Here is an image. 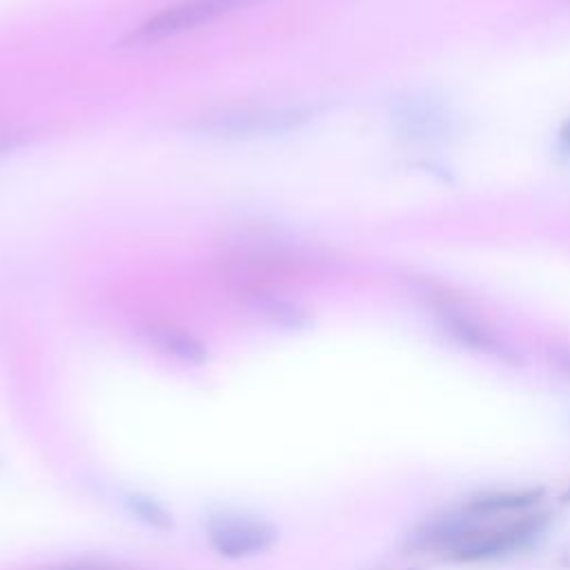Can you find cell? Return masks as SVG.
<instances>
[{"label":"cell","mask_w":570,"mask_h":570,"mask_svg":"<svg viewBox=\"0 0 570 570\" xmlns=\"http://www.w3.org/2000/svg\"><path fill=\"white\" fill-rule=\"evenodd\" d=\"M316 118V105H238L198 116L189 131L200 138L252 140L296 131Z\"/></svg>","instance_id":"6da1fadb"},{"label":"cell","mask_w":570,"mask_h":570,"mask_svg":"<svg viewBox=\"0 0 570 570\" xmlns=\"http://www.w3.org/2000/svg\"><path fill=\"white\" fill-rule=\"evenodd\" d=\"M548 528V514L523 512L510 521L485 525L483 521L474 532L461 541L445 559L452 563H488L505 559L532 548Z\"/></svg>","instance_id":"7a4b0ae2"},{"label":"cell","mask_w":570,"mask_h":570,"mask_svg":"<svg viewBox=\"0 0 570 570\" xmlns=\"http://www.w3.org/2000/svg\"><path fill=\"white\" fill-rule=\"evenodd\" d=\"M256 2H263V0H183L142 20L122 38V45L160 42V40L180 36L185 31H191L200 24H209L223 16H229Z\"/></svg>","instance_id":"3957f363"},{"label":"cell","mask_w":570,"mask_h":570,"mask_svg":"<svg viewBox=\"0 0 570 570\" xmlns=\"http://www.w3.org/2000/svg\"><path fill=\"white\" fill-rule=\"evenodd\" d=\"M209 546L229 559L254 557L276 541V528L263 519L243 514H218L205 523Z\"/></svg>","instance_id":"277c9868"},{"label":"cell","mask_w":570,"mask_h":570,"mask_svg":"<svg viewBox=\"0 0 570 570\" xmlns=\"http://www.w3.org/2000/svg\"><path fill=\"white\" fill-rule=\"evenodd\" d=\"M481 521L463 508L425 517L405 534L403 548L412 554H441L445 559Z\"/></svg>","instance_id":"5b68a950"},{"label":"cell","mask_w":570,"mask_h":570,"mask_svg":"<svg viewBox=\"0 0 570 570\" xmlns=\"http://www.w3.org/2000/svg\"><path fill=\"white\" fill-rule=\"evenodd\" d=\"M434 316L443 332H448L459 345L494 356H503L508 352V347L494 336L490 327H485L479 318L470 316L465 309H459L456 305L439 301L434 303Z\"/></svg>","instance_id":"8992f818"},{"label":"cell","mask_w":570,"mask_h":570,"mask_svg":"<svg viewBox=\"0 0 570 570\" xmlns=\"http://www.w3.org/2000/svg\"><path fill=\"white\" fill-rule=\"evenodd\" d=\"M543 499V488H510V490H485L472 494L463 501V510L479 519H488L492 514H512L528 512L539 505Z\"/></svg>","instance_id":"52a82bcc"},{"label":"cell","mask_w":570,"mask_h":570,"mask_svg":"<svg viewBox=\"0 0 570 570\" xmlns=\"http://www.w3.org/2000/svg\"><path fill=\"white\" fill-rule=\"evenodd\" d=\"M399 129L412 138H432L443 136L450 129L452 114L441 102H432L428 98L403 102L394 114Z\"/></svg>","instance_id":"ba28073f"},{"label":"cell","mask_w":570,"mask_h":570,"mask_svg":"<svg viewBox=\"0 0 570 570\" xmlns=\"http://www.w3.org/2000/svg\"><path fill=\"white\" fill-rule=\"evenodd\" d=\"M145 334L149 338V343H154L160 352H165L167 356L183 361V363H203L207 358V350L205 345L189 334L183 327H176L171 323H149L145 327Z\"/></svg>","instance_id":"9c48e42d"},{"label":"cell","mask_w":570,"mask_h":570,"mask_svg":"<svg viewBox=\"0 0 570 570\" xmlns=\"http://www.w3.org/2000/svg\"><path fill=\"white\" fill-rule=\"evenodd\" d=\"M125 501H127L129 512H131L136 519H140L142 523H147L149 528H154V530H167V528H171V517H169L167 510H165L160 503H156L154 499L131 494V497H127Z\"/></svg>","instance_id":"30bf717a"},{"label":"cell","mask_w":570,"mask_h":570,"mask_svg":"<svg viewBox=\"0 0 570 570\" xmlns=\"http://www.w3.org/2000/svg\"><path fill=\"white\" fill-rule=\"evenodd\" d=\"M51 570H131L127 566L114 563V561H102V559H85V561H71Z\"/></svg>","instance_id":"8fae6325"},{"label":"cell","mask_w":570,"mask_h":570,"mask_svg":"<svg viewBox=\"0 0 570 570\" xmlns=\"http://www.w3.org/2000/svg\"><path fill=\"white\" fill-rule=\"evenodd\" d=\"M552 147H554V151H557L561 158H568V160H570V116H568V118L559 125V129L554 131Z\"/></svg>","instance_id":"7c38bea8"},{"label":"cell","mask_w":570,"mask_h":570,"mask_svg":"<svg viewBox=\"0 0 570 570\" xmlns=\"http://www.w3.org/2000/svg\"><path fill=\"white\" fill-rule=\"evenodd\" d=\"M24 142H29V136H24V131H0V156L20 149Z\"/></svg>","instance_id":"4fadbf2b"},{"label":"cell","mask_w":570,"mask_h":570,"mask_svg":"<svg viewBox=\"0 0 570 570\" xmlns=\"http://www.w3.org/2000/svg\"><path fill=\"white\" fill-rule=\"evenodd\" d=\"M561 501H563V503H570V488L561 494Z\"/></svg>","instance_id":"5bb4252c"}]
</instances>
